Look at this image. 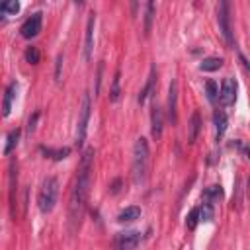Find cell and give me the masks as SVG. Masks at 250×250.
<instances>
[{"mask_svg": "<svg viewBox=\"0 0 250 250\" xmlns=\"http://www.w3.org/2000/svg\"><path fill=\"white\" fill-rule=\"evenodd\" d=\"M92 164H94V148L88 146L80 156V164H78V170H76V176H74V182H72V189H70L68 221H70V229L72 230H76L80 227V219L84 215L88 189H90Z\"/></svg>", "mask_w": 250, "mask_h": 250, "instance_id": "cell-1", "label": "cell"}, {"mask_svg": "<svg viewBox=\"0 0 250 250\" xmlns=\"http://www.w3.org/2000/svg\"><path fill=\"white\" fill-rule=\"evenodd\" d=\"M146 168H148V143L146 139H137L133 146V182L135 186L143 184L146 178Z\"/></svg>", "mask_w": 250, "mask_h": 250, "instance_id": "cell-2", "label": "cell"}, {"mask_svg": "<svg viewBox=\"0 0 250 250\" xmlns=\"http://www.w3.org/2000/svg\"><path fill=\"white\" fill-rule=\"evenodd\" d=\"M59 199V180L55 176H49L43 180L39 193H37V207L43 215L51 213L55 209V203Z\"/></svg>", "mask_w": 250, "mask_h": 250, "instance_id": "cell-3", "label": "cell"}, {"mask_svg": "<svg viewBox=\"0 0 250 250\" xmlns=\"http://www.w3.org/2000/svg\"><path fill=\"white\" fill-rule=\"evenodd\" d=\"M90 111H92V100H90V94H84L80 113H78V125H76V146L84 145L86 131H88V121H90Z\"/></svg>", "mask_w": 250, "mask_h": 250, "instance_id": "cell-4", "label": "cell"}, {"mask_svg": "<svg viewBox=\"0 0 250 250\" xmlns=\"http://www.w3.org/2000/svg\"><path fill=\"white\" fill-rule=\"evenodd\" d=\"M217 21H219V29L227 41L229 47L234 45V39H232V31H230V18H229V2H219L217 6Z\"/></svg>", "mask_w": 250, "mask_h": 250, "instance_id": "cell-5", "label": "cell"}, {"mask_svg": "<svg viewBox=\"0 0 250 250\" xmlns=\"http://www.w3.org/2000/svg\"><path fill=\"white\" fill-rule=\"evenodd\" d=\"M41 25H43V14H41V12H35V14H31V16L21 23L20 33H21L23 39H33V37L39 35Z\"/></svg>", "mask_w": 250, "mask_h": 250, "instance_id": "cell-6", "label": "cell"}, {"mask_svg": "<svg viewBox=\"0 0 250 250\" xmlns=\"http://www.w3.org/2000/svg\"><path fill=\"white\" fill-rule=\"evenodd\" d=\"M141 244V232L139 230H125L115 236V250H135Z\"/></svg>", "mask_w": 250, "mask_h": 250, "instance_id": "cell-7", "label": "cell"}, {"mask_svg": "<svg viewBox=\"0 0 250 250\" xmlns=\"http://www.w3.org/2000/svg\"><path fill=\"white\" fill-rule=\"evenodd\" d=\"M219 102L221 105L229 107L236 102V82L232 78H225L221 84V92H219Z\"/></svg>", "mask_w": 250, "mask_h": 250, "instance_id": "cell-8", "label": "cell"}, {"mask_svg": "<svg viewBox=\"0 0 250 250\" xmlns=\"http://www.w3.org/2000/svg\"><path fill=\"white\" fill-rule=\"evenodd\" d=\"M94 27H96V14L90 12L88 23H86V33H84V59L86 61L92 59V51H94Z\"/></svg>", "mask_w": 250, "mask_h": 250, "instance_id": "cell-9", "label": "cell"}, {"mask_svg": "<svg viewBox=\"0 0 250 250\" xmlns=\"http://www.w3.org/2000/svg\"><path fill=\"white\" fill-rule=\"evenodd\" d=\"M168 119L172 125L178 121V82L172 80L168 86Z\"/></svg>", "mask_w": 250, "mask_h": 250, "instance_id": "cell-10", "label": "cell"}, {"mask_svg": "<svg viewBox=\"0 0 250 250\" xmlns=\"http://www.w3.org/2000/svg\"><path fill=\"white\" fill-rule=\"evenodd\" d=\"M162 123H164L162 109L156 102H152V105H150V133H152L154 139L162 137Z\"/></svg>", "mask_w": 250, "mask_h": 250, "instance_id": "cell-11", "label": "cell"}, {"mask_svg": "<svg viewBox=\"0 0 250 250\" xmlns=\"http://www.w3.org/2000/svg\"><path fill=\"white\" fill-rule=\"evenodd\" d=\"M16 94H18V82H10L6 92H4V100H2V117H8L10 111H12V104L16 100Z\"/></svg>", "mask_w": 250, "mask_h": 250, "instance_id": "cell-12", "label": "cell"}, {"mask_svg": "<svg viewBox=\"0 0 250 250\" xmlns=\"http://www.w3.org/2000/svg\"><path fill=\"white\" fill-rule=\"evenodd\" d=\"M154 82H156V68H154V66H150V72H148L146 84H145V88H143V90H141V94H139V104H141V105L146 102V98H148V96H152Z\"/></svg>", "mask_w": 250, "mask_h": 250, "instance_id": "cell-13", "label": "cell"}, {"mask_svg": "<svg viewBox=\"0 0 250 250\" xmlns=\"http://www.w3.org/2000/svg\"><path fill=\"white\" fill-rule=\"evenodd\" d=\"M39 152L45 156V158H51V160H62L70 154V148L64 146V148H51V146H39Z\"/></svg>", "mask_w": 250, "mask_h": 250, "instance_id": "cell-14", "label": "cell"}, {"mask_svg": "<svg viewBox=\"0 0 250 250\" xmlns=\"http://www.w3.org/2000/svg\"><path fill=\"white\" fill-rule=\"evenodd\" d=\"M199 129H201V117H199V111H193L191 119H189V125H188V141L189 143H195V139L199 135Z\"/></svg>", "mask_w": 250, "mask_h": 250, "instance_id": "cell-15", "label": "cell"}, {"mask_svg": "<svg viewBox=\"0 0 250 250\" xmlns=\"http://www.w3.org/2000/svg\"><path fill=\"white\" fill-rule=\"evenodd\" d=\"M141 217V207H137V205H131V207H125L119 215H117V223H133V221H137Z\"/></svg>", "mask_w": 250, "mask_h": 250, "instance_id": "cell-16", "label": "cell"}, {"mask_svg": "<svg viewBox=\"0 0 250 250\" xmlns=\"http://www.w3.org/2000/svg\"><path fill=\"white\" fill-rule=\"evenodd\" d=\"M213 123H215V139L219 141L227 131V115H225V111H215L213 113Z\"/></svg>", "mask_w": 250, "mask_h": 250, "instance_id": "cell-17", "label": "cell"}, {"mask_svg": "<svg viewBox=\"0 0 250 250\" xmlns=\"http://www.w3.org/2000/svg\"><path fill=\"white\" fill-rule=\"evenodd\" d=\"M221 66H223L221 57H207L199 62V70H203V72H213V70H219Z\"/></svg>", "mask_w": 250, "mask_h": 250, "instance_id": "cell-18", "label": "cell"}, {"mask_svg": "<svg viewBox=\"0 0 250 250\" xmlns=\"http://www.w3.org/2000/svg\"><path fill=\"white\" fill-rule=\"evenodd\" d=\"M197 211H199V221L209 223V221H213V217H215V207H213L211 201H205V199H203V203H201V207H197Z\"/></svg>", "mask_w": 250, "mask_h": 250, "instance_id": "cell-19", "label": "cell"}, {"mask_svg": "<svg viewBox=\"0 0 250 250\" xmlns=\"http://www.w3.org/2000/svg\"><path fill=\"white\" fill-rule=\"evenodd\" d=\"M205 201H217V199H221L223 197V188L219 186V184H215V186H209V188H205V191H203V195H201Z\"/></svg>", "mask_w": 250, "mask_h": 250, "instance_id": "cell-20", "label": "cell"}, {"mask_svg": "<svg viewBox=\"0 0 250 250\" xmlns=\"http://www.w3.org/2000/svg\"><path fill=\"white\" fill-rule=\"evenodd\" d=\"M119 78H121V72H119V70H115V76H113V82H111V90H109V102H113V104L119 100V94H121Z\"/></svg>", "mask_w": 250, "mask_h": 250, "instance_id": "cell-21", "label": "cell"}, {"mask_svg": "<svg viewBox=\"0 0 250 250\" xmlns=\"http://www.w3.org/2000/svg\"><path fill=\"white\" fill-rule=\"evenodd\" d=\"M205 92H207V100H209L211 104H215L217 98H219V88H217L215 80H207V82H205Z\"/></svg>", "mask_w": 250, "mask_h": 250, "instance_id": "cell-22", "label": "cell"}, {"mask_svg": "<svg viewBox=\"0 0 250 250\" xmlns=\"http://www.w3.org/2000/svg\"><path fill=\"white\" fill-rule=\"evenodd\" d=\"M23 57H25V62H29V64H37V62H39V49H37L35 45H29V47L25 49Z\"/></svg>", "mask_w": 250, "mask_h": 250, "instance_id": "cell-23", "label": "cell"}, {"mask_svg": "<svg viewBox=\"0 0 250 250\" xmlns=\"http://www.w3.org/2000/svg\"><path fill=\"white\" fill-rule=\"evenodd\" d=\"M0 12L2 14H18L20 12V2H16V0L0 2Z\"/></svg>", "mask_w": 250, "mask_h": 250, "instance_id": "cell-24", "label": "cell"}, {"mask_svg": "<svg viewBox=\"0 0 250 250\" xmlns=\"http://www.w3.org/2000/svg\"><path fill=\"white\" fill-rule=\"evenodd\" d=\"M152 18H154V4H152V2H148V4H146V14H145V35H148V33H150Z\"/></svg>", "mask_w": 250, "mask_h": 250, "instance_id": "cell-25", "label": "cell"}, {"mask_svg": "<svg viewBox=\"0 0 250 250\" xmlns=\"http://www.w3.org/2000/svg\"><path fill=\"white\" fill-rule=\"evenodd\" d=\"M197 223H199V211H197V207H193V209L188 213V217H186V227H188L189 230H193V229L197 227Z\"/></svg>", "mask_w": 250, "mask_h": 250, "instance_id": "cell-26", "label": "cell"}, {"mask_svg": "<svg viewBox=\"0 0 250 250\" xmlns=\"http://www.w3.org/2000/svg\"><path fill=\"white\" fill-rule=\"evenodd\" d=\"M18 137H20V131H18V129H16V131H10V135H8V145H6V148H4L6 154H10V152L14 150V146L18 145Z\"/></svg>", "mask_w": 250, "mask_h": 250, "instance_id": "cell-27", "label": "cell"}, {"mask_svg": "<svg viewBox=\"0 0 250 250\" xmlns=\"http://www.w3.org/2000/svg\"><path fill=\"white\" fill-rule=\"evenodd\" d=\"M61 68H62V55L57 57V62H55V80L59 82L61 80Z\"/></svg>", "mask_w": 250, "mask_h": 250, "instance_id": "cell-28", "label": "cell"}, {"mask_svg": "<svg viewBox=\"0 0 250 250\" xmlns=\"http://www.w3.org/2000/svg\"><path fill=\"white\" fill-rule=\"evenodd\" d=\"M37 117H39V113H33V117H29V121H27V133L31 135V131L35 129V121H37Z\"/></svg>", "mask_w": 250, "mask_h": 250, "instance_id": "cell-29", "label": "cell"}, {"mask_svg": "<svg viewBox=\"0 0 250 250\" xmlns=\"http://www.w3.org/2000/svg\"><path fill=\"white\" fill-rule=\"evenodd\" d=\"M0 18H2V12H0Z\"/></svg>", "mask_w": 250, "mask_h": 250, "instance_id": "cell-30", "label": "cell"}]
</instances>
